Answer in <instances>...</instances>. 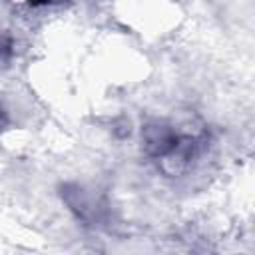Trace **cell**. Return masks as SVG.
Instances as JSON below:
<instances>
[{
	"label": "cell",
	"instance_id": "3957f363",
	"mask_svg": "<svg viewBox=\"0 0 255 255\" xmlns=\"http://www.w3.org/2000/svg\"><path fill=\"white\" fill-rule=\"evenodd\" d=\"M12 54V38L4 30H0V60H6Z\"/></svg>",
	"mask_w": 255,
	"mask_h": 255
},
{
	"label": "cell",
	"instance_id": "7a4b0ae2",
	"mask_svg": "<svg viewBox=\"0 0 255 255\" xmlns=\"http://www.w3.org/2000/svg\"><path fill=\"white\" fill-rule=\"evenodd\" d=\"M62 197H64V201L68 203V207L76 213L78 219L88 221V223L94 221V219H98L100 203H98V199H96L92 193H88L84 187H80V185H64Z\"/></svg>",
	"mask_w": 255,
	"mask_h": 255
},
{
	"label": "cell",
	"instance_id": "277c9868",
	"mask_svg": "<svg viewBox=\"0 0 255 255\" xmlns=\"http://www.w3.org/2000/svg\"><path fill=\"white\" fill-rule=\"evenodd\" d=\"M4 124H6V114H4V110L0 108V128H2Z\"/></svg>",
	"mask_w": 255,
	"mask_h": 255
},
{
	"label": "cell",
	"instance_id": "6da1fadb",
	"mask_svg": "<svg viewBox=\"0 0 255 255\" xmlns=\"http://www.w3.org/2000/svg\"><path fill=\"white\" fill-rule=\"evenodd\" d=\"M177 137H179V133L175 131V128H171L165 122H149L141 129V139H143L145 151L157 159H161L163 155H167L173 149V145L177 143Z\"/></svg>",
	"mask_w": 255,
	"mask_h": 255
}]
</instances>
